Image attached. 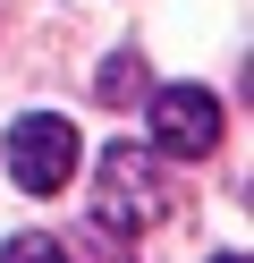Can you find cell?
I'll return each mask as SVG.
<instances>
[{
  "label": "cell",
  "instance_id": "7a4b0ae2",
  "mask_svg": "<svg viewBox=\"0 0 254 263\" xmlns=\"http://www.w3.org/2000/svg\"><path fill=\"white\" fill-rule=\"evenodd\" d=\"M0 161H9V178L26 195H60L68 178H76V127H68L60 110H26V119H9Z\"/></svg>",
  "mask_w": 254,
  "mask_h": 263
},
{
  "label": "cell",
  "instance_id": "6da1fadb",
  "mask_svg": "<svg viewBox=\"0 0 254 263\" xmlns=\"http://www.w3.org/2000/svg\"><path fill=\"white\" fill-rule=\"evenodd\" d=\"M169 212H178V170H169V153L119 136L110 153H102V170H93V229L102 238H144V229H161Z\"/></svg>",
  "mask_w": 254,
  "mask_h": 263
},
{
  "label": "cell",
  "instance_id": "8992f818",
  "mask_svg": "<svg viewBox=\"0 0 254 263\" xmlns=\"http://www.w3.org/2000/svg\"><path fill=\"white\" fill-rule=\"evenodd\" d=\"M212 263H246V255H212Z\"/></svg>",
  "mask_w": 254,
  "mask_h": 263
},
{
  "label": "cell",
  "instance_id": "3957f363",
  "mask_svg": "<svg viewBox=\"0 0 254 263\" xmlns=\"http://www.w3.org/2000/svg\"><path fill=\"white\" fill-rule=\"evenodd\" d=\"M144 110H152V153H169V161L220 153V102L203 85H152Z\"/></svg>",
  "mask_w": 254,
  "mask_h": 263
},
{
  "label": "cell",
  "instance_id": "277c9868",
  "mask_svg": "<svg viewBox=\"0 0 254 263\" xmlns=\"http://www.w3.org/2000/svg\"><path fill=\"white\" fill-rule=\"evenodd\" d=\"M93 93H102V102H110V110H127V102H144V60H135V51H119V60H102V77H93Z\"/></svg>",
  "mask_w": 254,
  "mask_h": 263
},
{
  "label": "cell",
  "instance_id": "5b68a950",
  "mask_svg": "<svg viewBox=\"0 0 254 263\" xmlns=\"http://www.w3.org/2000/svg\"><path fill=\"white\" fill-rule=\"evenodd\" d=\"M0 263H68V255H60V238H9Z\"/></svg>",
  "mask_w": 254,
  "mask_h": 263
}]
</instances>
